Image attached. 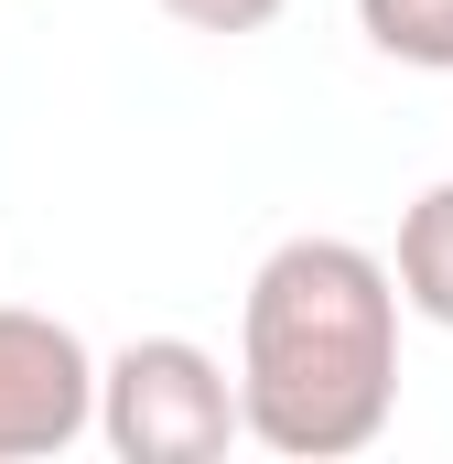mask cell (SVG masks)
I'll list each match as a JSON object with an SVG mask.
<instances>
[{
    "label": "cell",
    "mask_w": 453,
    "mask_h": 464,
    "mask_svg": "<svg viewBox=\"0 0 453 464\" xmlns=\"http://www.w3.org/2000/svg\"><path fill=\"white\" fill-rule=\"evenodd\" d=\"M400 411V281L356 237H281L237 303V432L281 464L367 454Z\"/></svg>",
    "instance_id": "cell-1"
},
{
    "label": "cell",
    "mask_w": 453,
    "mask_h": 464,
    "mask_svg": "<svg viewBox=\"0 0 453 464\" xmlns=\"http://www.w3.org/2000/svg\"><path fill=\"white\" fill-rule=\"evenodd\" d=\"M98 432L119 464H217L237 443V378L195 335H130L98 367Z\"/></svg>",
    "instance_id": "cell-2"
},
{
    "label": "cell",
    "mask_w": 453,
    "mask_h": 464,
    "mask_svg": "<svg viewBox=\"0 0 453 464\" xmlns=\"http://www.w3.org/2000/svg\"><path fill=\"white\" fill-rule=\"evenodd\" d=\"M87 421H98V356H87V335L54 324V314L0 303V464L65 454Z\"/></svg>",
    "instance_id": "cell-3"
},
{
    "label": "cell",
    "mask_w": 453,
    "mask_h": 464,
    "mask_svg": "<svg viewBox=\"0 0 453 464\" xmlns=\"http://www.w3.org/2000/svg\"><path fill=\"white\" fill-rule=\"evenodd\" d=\"M389 281H400V303H410L421 324H443V335H453V184H432V195H410V217H400V259H389Z\"/></svg>",
    "instance_id": "cell-4"
},
{
    "label": "cell",
    "mask_w": 453,
    "mask_h": 464,
    "mask_svg": "<svg viewBox=\"0 0 453 464\" xmlns=\"http://www.w3.org/2000/svg\"><path fill=\"white\" fill-rule=\"evenodd\" d=\"M356 33H367L389 65L453 76V0H356Z\"/></svg>",
    "instance_id": "cell-5"
},
{
    "label": "cell",
    "mask_w": 453,
    "mask_h": 464,
    "mask_svg": "<svg viewBox=\"0 0 453 464\" xmlns=\"http://www.w3.org/2000/svg\"><path fill=\"white\" fill-rule=\"evenodd\" d=\"M162 11H173L184 33H226V44H237V33H270V22H281V0H162Z\"/></svg>",
    "instance_id": "cell-6"
}]
</instances>
